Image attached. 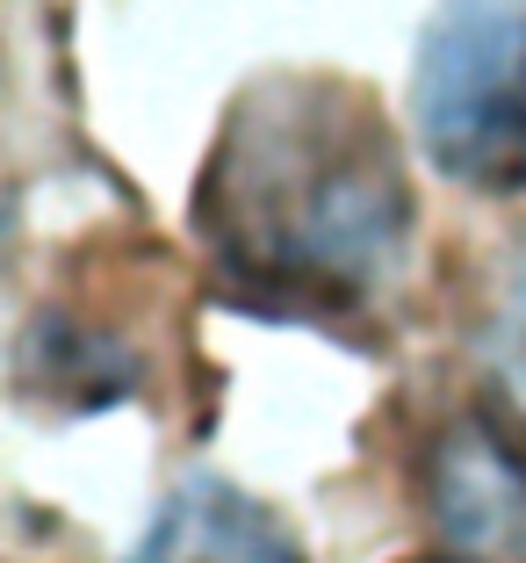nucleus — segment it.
Returning a JSON list of instances; mask_svg holds the SVG:
<instances>
[{
    "mask_svg": "<svg viewBox=\"0 0 526 563\" xmlns=\"http://www.w3.org/2000/svg\"><path fill=\"white\" fill-rule=\"evenodd\" d=\"M418 202L368 87L275 73L231 101L195 188V232L231 303L346 325L412 253Z\"/></svg>",
    "mask_w": 526,
    "mask_h": 563,
    "instance_id": "1",
    "label": "nucleus"
},
{
    "mask_svg": "<svg viewBox=\"0 0 526 563\" xmlns=\"http://www.w3.org/2000/svg\"><path fill=\"white\" fill-rule=\"evenodd\" d=\"M412 131L447 181L526 196V0H440L412 66Z\"/></svg>",
    "mask_w": 526,
    "mask_h": 563,
    "instance_id": "2",
    "label": "nucleus"
},
{
    "mask_svg": "<svg viewBox=\"0 0 526 563\" xmlns=\"http://www.w3.org/2000/svg\"><path fill=\"white\" fill-rule=\"evenodd\" d=\"M433 520L461 556L526 563V441L497 412H461L426 455Z\"/></svg>",
    "mask_w": 526,
    "mask_h": 563,
    "instance_id": "3",
    "label": "nucleus"
},
{
    "mask_svg": "<svg viewBox=\"0 0 526 563\" xmlns=\"http://www.w3.org/2000/svg\"><path fill=\"white\" fill-rule=\"evenodd\" d=\"M131 563H303L296 528L224 477H188Z\"/></svg>",
    "mask_w": 526,
    "mask_h": 563,
    "instance_id": "4",
    "label": "nucleus"
},
{
    "mask_svg": "<svg viewBox=\"0 0 526 563\" xmlns=\"http://www.w3.org/2000/svg\"><path fill=\"white\" fill-rule=\"evenodd\" d=\"M412 563H483V556H412Z\"/></svg>",
    "mask_w": 526,
    "mask_h": 563,
    "instance_id": "5",
    "label": "nucleus"
}]
</instances>
